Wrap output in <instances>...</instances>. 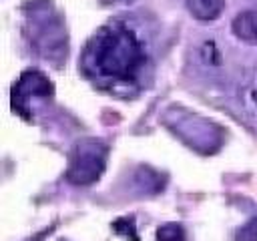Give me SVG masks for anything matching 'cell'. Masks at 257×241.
<instances>
[{"label": "cell", "instance_id": "3957f363", "mask_svg": "<svg viewBox=\"0 0 257 241\" xmlns=\"http://www.w3.org/2000/svg\"><path fill=\"white\" fill-rule=\"evenodd\" d=\"M50 82H48V78L44 76V74H40L38 70H26L22 76H20V80H18V84L14 86V100L18 98H28L30 94H40V96H46V94H50Z\"/></svg>", "mask_w": 257, "mask_h": 241}, {"label": "cell", "instance_id": "6da1fadb", "mask_svg": "<svg viewBox=\"0 0 257 241\" xmlns=\"http://www.w3.org/2000/svg\"><path fill=\"white\" fill-rule=\"evenodd\" d=\"M88 56L98 74L128 80L143 62V48L137 36L122 28H102L88 46Z\"/></svg>", "mask_w": 257, "mask_h": 241}, {"label": "cell", "instance_id": "8992f818", "mask_svg": "<svg viewBox=\"0 0 257 241\" xmlns=\"http://www.w3.org/2000/svg\"><path fill=\"white\" fill-rule=\"evenodd\" d=\"M157 237H159V241H183L185 233H183L181 225H177V223H167V225H163V227L157 231Z\"/></svg>", "mask_w": 257, "mask_h": 241}, {"label": "cell", "instance_id": "ba28073f", "mask_svg": "<svg viewBox=\"0 0 257 241\" xmlns=\"http://www.w3.org/2000/svg\"><path fill=\"white\" fill-rule=\"evenodd\" d=\"M122 2H131V0H122Z\"/></svg>", "mask_w": 257, "mask_h": 241}, {"label": "cell", "instance_id": "52a82bcc", "mask_svg": "<svg viewBox=\"0 0 257 241\" xmlns=\"http://www.w3.org/2000/svg\"><path fill=\"white\" fill-rule=\"evenodd\" d=\"M239 241H257V217L243 225L239 231Z\"/></svg>", "mask_w": 257, "mask_h": 241}, {"label": "cell", "instance_id": "7a4b0ae2", "mask_svg": "<svg viewBox=\"0 0 257 241\" xmlns=\"http://www.w3.org/2000/svg\"><path fill=\"white\" fill-rule=\"evenodd\" d=\"M106 147L94 139L82 141L74 147L70 165L66 169V179L72 185H90L104 171Z\"/></svg>", "mask_w": 257, "mask_h": 241}, {"label": "cell", "instance_id": "5b68a950", "mask_svg": "<svg viewBox=\"0 0 257 241\" xmlns=\"http://www.w3.org/2000/svg\"><path fill=\"white\" fill-rule=\"evenodd\" d=\"M185 4H187V10L191 12V16L201 22L219 18L225 8V0H185Z\"/></svg>", "mask_w": 257, "mask_h": 241}, {"label": "cell", "instance_id": "277c9868", "mask_svg": "<svg viewBox=\"0 0 257 241\" xmlns=\"http://www.w3.org/2000/svg\"><path fill=\"white\" fill-rule=\"evenodd\" d=\"M231 30L239 40L247 44H257V10L239 12L231 22Z\"/></svg>", "mask_w": 257, "mask_h": 241}]
</instances>
